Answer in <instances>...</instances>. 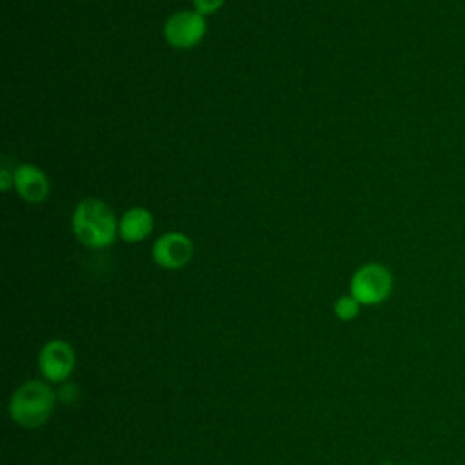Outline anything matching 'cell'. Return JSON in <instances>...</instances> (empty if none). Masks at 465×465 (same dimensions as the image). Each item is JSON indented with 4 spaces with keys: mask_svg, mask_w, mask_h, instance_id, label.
<instances>
[{
    "mask_svg": "<svg viewBox=\"0 0 465 465\" xmlns=\"http://www.w3.org/2000/svg\"><path fill=\"white\" fill-rule=\"evenodd\" d=\"M76 356L73 347L64 340L47 341L38 354V369L49 381H65L74 371Z\"/></svg>",
    "mask_w": 465,
    "mask_h": 465,
    "instance_id": "cell-5",
    "label": "cell"
},
{
    "mask_svg": "<svg viewBox=\"0 0 465 465\" xmlns=\"http://www.w3.org/2000/svg\"><path fill=\"white\" fill-rule=\"evenodd\" d=\"M392 274L381 263H365L351 278V294L361 305H378L392 292Z\"/></svg>",
    "mask_w": 465,
    "mask_h": 465,
    "instance_id": "cell-3",
    "label": "cell"
},
{
    "mask_svg": "<svg viewBox=\"0 0 465 465\" xmlns=\"http://www.w3.org/2000/svg\"><path fill=\"white\" fill-rule=\"evenodd\" d=\"M13 185L20 198L31 203H40L49 194V180L45 173L31 163H22L13 171Z\"/></svg>",
    "mask_w": 465,
    "mask_h": 465,
    "instance_id": "cell-7",
    "label": "cell"
},
{
    "mask_svg": "<svg viewBox=\"0 0 465 465\" xmlns=\"http://www.w3.org/2000/svg\"><path fill=\"white\" fill-rule=\"evenodd\" d=\"M71 229L82 245L89 249H104L114 242L118 222L105 202L85 198L73 211Z\"/></svg>",
    "mask_w": 465,
    "mask_h": 465,
    "instance_id": "cell-1",
    "label": "cell"
},
{
    "mask_svg": "<svg viewBox=\"0 0 465 465\" xmlns=\"http://www.w3.org/2000/svg\"><path fill=\"white\" fill-rule=\"evenodd\" d=\"M223 5V0H193V7L202 16L216 13Z\"/></svg>",
    "mask_w": 465,
    "mask_h": 465,
    "instance_id": "cell-10",
    "label": "cell"
},
{
    "mask_svg": "<svg viewBox=\"0 0 465 465\" xmlns=\"http://www.w3.org/2000/svg\"><path fill=\"white\" fill-rule=\"evenodd\" d=\"M207 31V24L205 18L196 13L194 9H183V11H176L174 15H171L163 25V35L165 40L169 42L171 47L174 49H189L194 47L196 44L202 42V38L205 36Z\"/></svg>",
    "mask_w": 465,
    "mask_h": 465,
    "instance_id": "cell-4",
    "label": "cell"
},
{
    "mask_svg": "<svg viewBox=\"0 0 465 465\" xmlns=\"http://www.w3.org/2000/svg\"><path fill=\"white\" fill-rule=\"evenodd\" d=\"M153 225V214L145 207H131L118 220V236L127 243H136L151 234Z\"/></svg>",
    "mask_w": 465,
    "mask_h": 465,
    "instance_id": "cell-8",
    "label": "cell"
},
{
    "mask_svg": "<svg viewBox=\"0 0 465 465\" xmlns=\"http://www.w3.org/2000/svg\"><path fill=\"white\" fill-rule=\"evenodd\" d=\"M385 465H391V463H385Z\"/></svg>",
    "mask_w": 465,
    "mask_h": 465,
    "instance_id": "cell-12",
    "label": "cell"
},
{
    "mask_svg": "<svg viewBox=\"0 0 465 465\" xmlns=\"http://www.w3.org/2000/svg\"><path fill=\"white\" fill-rule=\"evenodd\" d=\"M193 258V242L178 231L162 234L153 245V260L162 269H182Z\"/></svg>",
    "mask_w": 465,
    "mask_h": 465,
    "instance_id": "cell-6",
    "label": "cell"
},
{
    "mask_svg": "<svg viewBox=\"0 0 465 465\" xmlns=\"http://www.w3.org/2000/svg\"><path fill=\"white\" fill-rule=\"evenodd\" d=\"M360 302L352 296V294H345V296H340L336 302H334V314L343 320V322H349L352 318L358 316L360 312Z\"/></svg>",
    "mask_w": 465,
    "mask_h": 465,
    "instance_id": "cell-9",
    "label": "cell"
},
{
    "mask_svg": "<svg viewBox=\"0 0 465 465\" xmlns=\"http://www.w3.org/2000/svg\"><path fill=\"white\" fill-rule=\"evenodd\" d=\"M54 400L56 394L45 381L29 380L13 392L9 401V416L20 427H40L49 420L54 409Z\"/></svg>",
    "mask_w": 465,
    "mask_h": 465,
    "instance_id": "cell-2",
    "label": "cell"
},
{
    "mask_svg": "<svg viewBox=\"0 0 465 465\" xmlns=\"http://www.w3.org/2000/svg\"><path fill=\"white\" fill-rule=\"evenodd\" d=\"M11 185H13V173L9 174L7 169L4 167L0 173V187H2V191H7Z\"/></svg>",
    "mask_w": 465,
    "mask_h": 465,
    "instance_id": "cell-11",
    "label": "cell"
}]
</instances>
